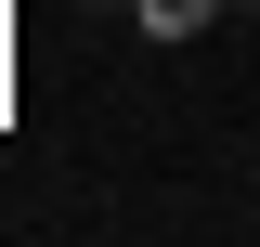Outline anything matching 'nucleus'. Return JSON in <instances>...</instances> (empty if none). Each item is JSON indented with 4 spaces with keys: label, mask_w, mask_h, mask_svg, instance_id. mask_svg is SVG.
I'll use <instances>...</instances> for the list:
<instances>
[{
    "label": "nucleus",
    "mask_w": 260,
    "mask_h": 247,
    "mask_svg": "<svg viewBox=\"0 0 260 247\" xmlns=\"http://www.w3.org/2000/svg\"><path fill=\"white\" fill-rule=\"evenodd\" d=\"M221 13H234V0H130V26H143V39H208Z\"/></svg>",
    "instance_id": "f257e3e1"
},
{
    "label": "nucleus",
    "mask_w": 260,
    "mask_h": 247,
    "mask_svg": "<svg viewBox=\"0 0 260 247\" xmlns=\"http://www.w3.org/2000/svg\"><path fill=\"white\" fill-rule=\"evenodd\" d=\"M104 13H130V0H104Z\"/></svg>",
    "instance_id": "f03ea898"
}]
</instances>
